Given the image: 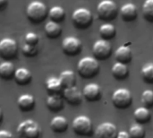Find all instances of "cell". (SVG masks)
Returning a JSON list of instances; mask_svg holds the SVG:
<instances>
[{"label": "cell", "instance_id": "obj_1", "mask_svg": "<svg viewBox=\"0 0 153 138\" xmlns=\"http://www.w3.org/2000/svg\"><path fill=\"white\" fill-rule=\"evenodd\" d=\"M77 70L82 77L90 79L98 75L100 71V65L95 57H84L78 62Z\"/></svg>", "mask_w": 153, "mask_h": 138}, {"label": "cell", "instance_id": "obj_2", "mask_svg": "<svg viewBox=\"0 0 153 138\" xmlns=\"http://www.w3.org/2000/svg\"><path fill=\"white\" fill-rule=\"evenodd\" d=\"M26 15L31 22L39 23L46 19L48 15V8L42 2L33 1L28 4L26 9Z\"/></svg>", "mask_w": 153, "mask_h": 138}, {"label": "cell", "instance_id": "obj_3", "mask_svg": "<svg viewBox=\"0 0 153 138\" xmlns=\"http://www.w3.org/2000/svg\"><path fill=\"white\" fill-rule=\"evenodd\" d=\"M17 135L19 138H39L41 130L38 123L31 119H28L18 126Z\"/></svg>", "mask_w": 153, "mask_h": 138}, {"label": "cell", "instance_id": "obj_4", "mask_svg": "<svg viewBox=\"0 0 153 138\" xmlns=\"http://www.w3.org/2000/svg\"><path fill=\"white\" fill-rule=\"evenodd\" d=\"M99 17L103 21H111L117 16L118 9L115 2L111 0L101 1L97 6Z\"/></svg>", "mask_w": 153, "mask_h": 138}, {"label": "cell", "instance_id": "obj_5", "mask_svg": "<svg viewBox=\"0 0 153 138\" xmlns=\"http://www.w3.org/2000/svg\"><path fill=\"white\" fill-rule=\"evenodd\" d=\"M72 20L74 25L76 28L83 30L91 26L92 23L93 16L90 10L86 8H78L73 13Z\"/></svg>", "mask_w": 153, "mask_h": 138}, {"label": "cell", "instance_id": "obj_6", "mask_svg": "<svg viewBox=\"0 0 153 138\" xmlns=\"http://www.w3.org/2000/svg\"><path fill=\"white\" fill-rule=\"evenodd\" d=\"M133 102V97L131 92L126 88L117 89L113 92L112 103L119 110H126L131 106Z\"/></svg>", "mask_w": 153, "mask_h": 138}, {"label": "cell", "instance_id": "obj_7", "mask_svg": "<svg viewBox=\"0 0 153 138\" xmlns=\"http://www.w3.org/2000/svg\"><path fill=\"white\" fill-rule=\"evenodd\" d=\"M92 122L86 116H79L73 121L74 132L82 137H89L92 133Z\"/></svg>", "mask_w": 153, "mask_h": 138}, {"label": "cell", "instance_id": "obj_8", "mask_svg": "<svg viewBox=\"0 0 153 138\" xmlns=\"http://www.w3.org/2000/svg\"><path fill=\"white\" fill-rule=\"evenodd\" d=\"M18 46L14 40L11 38L3 39L0 41V56L5 61H9L16 57Z\"/></svg>", "mask_w": 153, "mask_h": 138}, {"label": "cell", "instance_id": "obj_9", "mask_svg": "<svg viewBox=\"0 0 153 138\" xmlns=\"http://www.w3.org/2000/svg\"><path fill=\"white\" fill-rule=\"evenodd\" d=\"M93 56L97 60H106L109 58L112 53V47L108 40H99L92 48Z\"/></svg>", "mask_w": 153, "mask_h": 138}, {"label": "cell", "instance_id": "obj_10", "mask_svg": "<svg viewBox=\"0 0 153 138\" xmlns=\"http://www.w3.org/2000/svg\"><path fill=\"white\" fill-rule=\"evenodd\" d=\"M82 42L79 39L70 36L63 40L62 48L63 52L67 56H76L82 51Z\"/></svg>", "mask_w": 153, "mask_h": 138}, {"label": "cell", "instance_id": "obj_11", "mask_svg": "<svg viewBox=\"0 0 153 138\" xmlns=\"http://www.w3.org/2000/svg\"><path fill=\"white\" fill-rule=\"evenodd\" d=\"M118 133L117 128L114 124L104 122L96 128L95 137L96 138H117Z\"/></svg>", "mask_w": 153, "mask_h": 138}, {"label": "cell", "instance_id": "obj_12", "mask_svg": "<svg viewBox=\"0 0 153 138\" xmlns=\"http://www.w3.org/2000/svg\"><path fill=\"white\" fill-rule=\"evenodd\" d=\"M82 95L88 101H97L101 99L102 90L97 84H88L83 88Z\"/></svg>", "mask_w": 153, "mask_h": 138}, {"label": "cell", "instance_id": "obj_13", "mask_svg": "<svg viewBox=\"0 0 153 138\" xmlns=\"http://www.w3.org/2000/svg\"><path fill=\"white\" fill-rule=\"evenodd\" d=\"M46 90L48 96H63L65 88L61 84L59 78L52 76L46 81Z\"/></svg>", "mask_w": 153, "mask_h": 138}, {"label": "cell", "instance_id": "obj_14", "mask_svg": "<svg viewBox=\"0 0 153 138\" xmlns=\"http://www.w3.org/2000/svg\"><path fill=\"white\" fill-rule=\"evenodd\" d=\"M82 93L74 86V87H71V88H67L65 89L64 93H63V97L65 99V101L74 106L79 105L82 103Z\"/></svg>", "mask_w": 153, "mask_h": 138}, {"label": "cell", "instance_id": "obj_15", "mask_svg": "<svg viewBox=\"0 0 153 138\" xmlns=\"http://www.w3.org/2000/svg\"><path fill=\"white\" fill-rule=\"evenodd\" d=\"M115 57H116L117 62L123 63V64H126V65L130 63L131 60H132V57H133L130 44L126 43V44H124V45L120 46L117 49Z\"/></svg>", "mask_w": 153, "mask_h": 138}, {"label": "cell", "instance_id": "obj_16", "mask_svg": "<svg viewBox=\"0 0 153 138\" xmlns=\"http://www.w3.org/2000/svg\"><path fill=\"white\" fill-rule=\"evenodd\" d=\"M120 14L124 21L126 22H133L138 16L137 7L133 3L125 4L120 9Z\"/></svg>", "mask_w": 153, "mask_h": 138}, {"label": "cell", "instance_id": "obj_17", "mask_svg": "<svg viewBox=\"0 0 153 138\" xmlns=\"http://www.w3.org/2000/svg\"><path fill=\"white\" fill-rule=\"evenodd\" d=\"M19 109L23 112H28L33 110L35 106V99L30 94H22L17 100Z\"/></svg>", "mask_w": 153, "mask_h": 138}, {"label": "cell", "instance_id": "obj_18", "mask_svg": "<svg viewBox=\"0 0 153 138\" xmlns=\"http://www.w3.org/2000/svg\"><path fill=\"white\" fill-rule=\"evenodd\" d=\"M31 79H32L31 73L27 68L21 67V68L16 69V72L14 75V80L17 84L22 85V86L27 85L31 82Z\"/></svg>", "mask_w": 153, "mask_h": 138}, {"label": "cell", "instance_id": "obj_19", "mask_svg": "<svg viewBox=\"0 0 153 138\" xmlns=\"http://www.w3.org/2000/svg\"><path fill=\"white\" fill-rule=\"evenodd\" d=\"M111 73L117 80H125L129 75V69L126 64L116 62L112 66Z\"/></svg>", "mask_w": 153, "mask_h": 138}, {"label": "cell", "instance_id": "obj_20", "mask_svg": "<svg viewBox=\"0 0 153 138\" xmlns=\"http://www.w3.org/2000/svg\"><path fill=\"white\" fill-rule=\"evenodd\" d=\"M59 80L61 84L65 89L74 87L76 83V77L73 71L71 70H65L59 75Z\"/></svg>", "mask_w": 153, "mask_h": 138}, {"label": "cell", "instance_id": "obj_21", "mask_svg": "<svg viewBox=\"0 0 153 138\" xmlns=\"http://www.w3.org/2000/svg\"><path fill=\"white\" fill-rule=\"evenodd\" d=\"M50 128L55 133H64L68 128V121L64 117H55L50 122Z\"/></svg>", "mask_w": 153, "mask_h": 138}, {"label": "cell", "instance_id": "obj_22", "mask_svg": "<svg viewBox=\"0 0 153 138\" xmlns=\"http://www.w3.org/2000/svg\"><path fill=\"white\" fill-rule=\"evenodd\" d=\"M16 70H14V66L10 61H4L0 65V76L4 80H11L14 77Z\"/></svg>", "mask_w": 153, "mask_h": 138}, {"label": "cell", "instance_id": "obj_23", "mask_svg": "<svg viewBox=\"0 0 153 138\" xmlns=\"http://www.w3.org/2000/svg\"><path fill=\"white\" fill-rule=\"evenodd\" d=\"M134 118L138 124L142 125V124H146L151 120L152 114H151L149 109L144 108V107H141V108H138L134 110Z\"/></svg>", "mask_w": 153, "mask_h": 138}, {"label": "cell", "instance_id": "obj_24", "mask_svg": "<svg viewBox=\"0 0 153 138\" xmlns=\"http://www.w3.org/2000/svg\"><path fill=\"white\" fill-rule=\"evenodd\" d=\"M45 33L50 39H56L62 33V27L59 23L49 21L45 25Z\"/></svg>", "mask_w": 153, "mask_h": 138}, {"label": "cell", "instance_id": "obj_25", "mask_svg": "<svg viewBox=\"0 0 153 138\" xmlns=\"http://www.w3.org/2000/svg\"><path fill=\"white\" fill-rule=\"evenodd\" d=\"M46 104L48 110L53 112H58L64 108V101L62 96H48Z\"/></svg>", "mask_w": 153, "mask_h": 138}, {"label": "cell", "instance_id": "obj_26", "mask_svg": "<svg viewBox=\"0 0 153 138\" xmlns=\"http://www.w3.org/2000/svg\"><path fill=\"white\" fill-rule=\"evenodd\" d=\"M100 34L102 40H108L113 39L117 34L116 27L111 23H105L100 27Z\"/></svg>", "mask_w": 153, "mask_h": 138}, {"label": "cell", "instance_id": "obj_27", "mask_svg": "<svg viewBox=\"0 0 153 138\" xmlns=\"http://www.w3.org/2000/svg\"><path fill=\"white\" fill-rule=\"evenodd\" d=\"M48 15H49L50 21L59 23L65 18V11L64 10L63 7L59 5H56V6H53L49 10Z\"/></svg>", "mask_w": 153, "mask_h": 138}, {"label": "cell", "instance_id": "obj_28", "mask_svg": "<svg viewBox=\"0 0 153 138\" xmlns=\"http://www.w3.org/2000/svg\"><path fill=\"white\" fill-rule=\"evenodd\" d=\"M142 77L146 84H153V63H149L142 68Z\"/></svg>", "mask_w": 153, "mask_h": 138}, {"label": "cell", "instance_id": "obj_29", "mask_svg": "<svg viewBox=\"0 0 153 138\" xmlns=\"http://www.w3.org/2000/svg\"><path fill=\"white\" fill-rule=\"evenodd\" d=\"M143 13L146 21L153 22V0H146L143 3Z\"/></svg>", "mask_w": 153, "mask_h": 138}, {"label": "cell", "instance_id": "obj_30", "mask_svg": "<svg viewBox=\"0 0 153 138\" xmlns=\"http://www.w3.org/2000/svg\"><path fill=\"white\" fill-rule=\"evenodd\" d=\"M129 135L131 138H144L145 137V129L140 124L133 125L129 129Z\"/></svg>", "mask_w": 153, "mask_h": 138}, {"label": "cell", "instance_id": "obj_31", "mask_svg": "<svg viewBox=\"0 0 153 138\" xmlns=\"http://www.w3.org/2000/svg\"><path fill=\"white\" fill-rule=\"evenodd\" d=\"M142 103L144 108L152 109L153 107V91L145 90L142 94Z\"/></svg>", "mask_w": 153, "mask_h": 138}, {"label": "cell", "instance_id": "obj_32", "mask_svg": "<svg viewBox=\"0 0 153 138\" xmlns=\"http://www.w3.org/2000/svg\"><path fill=\"white\" fill-rule=\"evenodd\" d=\"M22 53L26 57H34L38 53L37 46H31V45H29V44H26V43L22 46Z\"/></svg>", "mask_w": 153, "mask_h": 138}, {"label": "cell", "instance_id": "obj_33", "mask_svg": "<svg viewBox=\"0 0 153 138\" xmlns=\"http://www.w3.org/2000/svg\"><path fill=\"white\" fill-rule=\"evenodd\" d=\"M25 43L31 46H37L39 43V36L34 32H28L25 35Z\"/></svg>", "mask_w": 153, "mask_h": 138}, {"label": "cell", "instance_id": "obj_34", "mask_svg": "<svg viewBox=\"0 0 153 138\" xmlns=\"http://www.w3.org/2000/svg\"><path fill=\"white\" fill-rule=\"evenodd\" d=\"M0 138H13L12 133H10L9 131H5V130H1L0 131Z\"/></svg>", "mask_w": 153, "mask_h": 138}, {"label": "cell", "instance_id": "obj_35", "mask_svg": "<svg viewBox=\"0 0 153 138\" xmlns=\"http://www.w3.org/2000/svg\"><path fill=\"white\" fill-rule=\"evenodd\" d=\"M117 138H131V137H130L129 133H127V132H126V131H120V132L118 133Z\"/></svg>", "mask_w": 153, "mask_h": 138}, {"label": "cell", "instance_id": "obj_36", "mask_svg": "<svg viewBox=\"0 0 153 138\" xmlns=\"http://www.w3.org/2000/svg\"><path fill=\"white\" fill-rule=\"evenodd\" d=\"M8 4V2L5 1V0H0V9L1 10H4L5 8V6H7Z\"/></svg>", "mask_w": 153, "mask_h": 138}]
</instances>
